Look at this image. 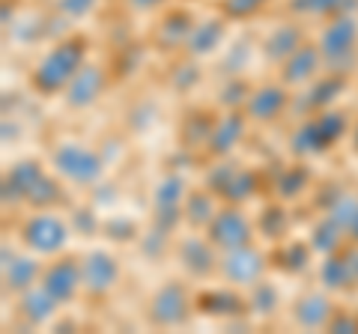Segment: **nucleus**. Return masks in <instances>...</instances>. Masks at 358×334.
Segmentation results:
<instances>
[{
  "label": "nucleus",
  "instance_id": "obj_20",
  "mask_svg": "<svg viewBox=\"0 0 358 334\" xmlns=\"http://www.w3.org/2000/svg\"><path fill=\"white\" fill-rule=\"evenodd\" d=\"M182 191L185 185L179 176H167V180L159 182V188H155V209H159V215H167V212H179V200H182Z\"/></svg>",
  "mask_w": 358,
  "mask_h": 334
},
{
  "label": "nucleus",
  "instance_id": "obj_8",
  "mask_svg": "<svg viewBox=\"0 0 358 334\" xmlns=\"http://www.w3.org/2000/svg\"><path fill=\"white\" fill-rule=\"evenodd\" d=\"M185 317H188V296L179 284H173V281L164 284L159 293L150 298V319L155 326L171 328V326L185 322Z\"/></svg>",
  "mask_w": 358,
  "mask_h": 334
},
{
  "label": "nucleus",
  "instance_id": "obj_15",
  "mask_svg": "<svg viewBox=\"0 0 358 334\" xmlns=\"http://www.w3.org/2000/svg\"><path fill=\"white\" fill-rule=\"evenodd\" d=\"M212 242H203L200 236H192L179 245V260L192 275H206L212 272V266H215V254L209 248Z\"/></svg>",
  "mask_w": 358,
  "mask_h": 334
},
{
  "label": "nucleus",
  "instance_id": "obj_4",
  "mask_svg": "<svg viewBox=\"0 0 358 334\" xmlns=\"http://www.w3.org/2000/svg\"><path fill=\"white\" fill-rule=\"evenodd\" d=\"M209 242L221 251L239 248V245L251 242V221L245 218V212H239L236 206L230 209H218L209 221Z\"/></svg>",
  "mask_w": 358,
  "mask_h": 334
},
{
  "label": "nucleus",
  "instance_id": "obj_18",
  "mask_svg": "<svg viewBox=\"0 0 358 334\" xmlns=\"http://www.w3.org/2000/svg\"><path fill=\"white\" fill-rule=\"evenodd\" d=\"M57 305L60 302L45 286H30V289H24V298H21V310H24L33 322H45L57 310Z\"/></svg>",
  "mask_w": 358,
  "mask_h": 334
},
{
  "label": "nucleus",
  "instance_id": "obj_11",
  "mask_svg": "<svg viewBox=\"0 0 358 334\" xmlns=\"http://www.w3.org/2000/svg\"><path fill=\"white\" fill-rule=\"evenodd\" d=\"M320 63H326L320 45H301L293 57L284 60V81L287 84H305L308 78L317 75Z\"/></svg>",
  "mask_w": 358,
  "mask_h": 334
},
{
  "label": "nucleus",
  "instance_id": "obj_14",
  "mask_svg": "<svg viewBox=\"0 0 358 334\" xmlns=\"http://www.w3.org/2000/svg\"><path fill=\"white\" fill-rule=\"evenodd\" d=\"M293 317L301 328H322L329 326V317H331V302L322 293H305L296 302Z\"/></svg>",
  "mask_w": 358,
  "mask_h": 334
},
{
  "label": "nucleus",
  "instance_id": "obj_26",
  "mask_svg": "<svg viewBox=\"0 0 358 334\" xmlns=\"http://www.w3.org/2000/svg\"><path fill=\"white\" fill-rule=\"evenodd\" d=\"M96 0H57V9L66 15H72V18H81L84 13H90L93 9Z\"/></svg>",
  "mask_w": 358,
  "mask_h": 334
},
{
  "label": "nucleus",
  "instance_id": "obj_22",
  "mask_svg": "<svg viewBox=\"0 0 358 334\" xmlns=\"http://www.w3.org/2000/svg\"><path fill=\"white\" fill-rule=\"evenodd\" d=\"M212 215H215V209H212V197L203 194V191H194L192 200L185 203V218L192 221L194 227H200V224H209Z\"/></svg>",
  "mask_w": 358,
  "mask_h": 334
},
{
  "label": "nucleus",
  "instance_id": "obj_2",
  "mask_svg": "<svg viewBox=\"0 0 358 334\" xmlns=\"http://www.w3.org/2000/svg\"><path fill=\"white\" fill-rule=\"evenodd\" d=\"M54 167L66 180L78 185H90L102 173V159L93 150H84L81 143H63V147L54 150Z\"/></svg>",
  "mask_w": 358,
  "mask_h": 334
},
{
  "label": "nucleus",
  "instance_id": "obj_5",
  "mask_svg": "<svg viewBox=\"0 0 358 334\" xmlns=\"http://www.w3.org/2000/svg\"><path fill=\"white\" fill-rule=\"evenodd\" d=\"M21 236H24L27 248H33L36 254H57L66 239H69V230H66V224L57 218V215H33L24 230H21Z\"/></svg>",
  "mask_w": 358,
  "mask_h": 334
},
{
  "label": "nucleus",
  "instance_id": "obj_1",
  "mask_svg": "<svg viewBox=\"0 0 358 334\" xmlns=\"http://www.w3.org/2000/svg\"><path fill=\"white\" fill-rule=\"evenodd\" d=\"M81 63H84V42L66 39L36 66V72H33V87L42 90L45 96H54L57 90L63 93L66 84H69L75 78V72L81 69Z\"/></svg>",
  "mask_w": 358,
  "mask_h": 334
},
{
  "label": "nucleus",
  "instance_id": "obj_23",
  "mask_svg": "<svg viewBox=\"0 0 358 334\" xmlns=\"http://www.w3.org/2000/svg\"><path fill=\"white\" fill-rule=\"evenodd\" d=\"M346 0H299V9L308 15H341Z\"/></svg>",
  "mask_w": 358,
  "mask_h": 334
},
{
  "label": "nucleus",
  "instance_id": "obj_16",
  "mask_svg": "<svg viewBox=\"0 0 358 334\" xmlns=\"http://www.w3.org/2000/svg\"><path fill=\"white\" fill-rule=\"evenodd\" d=\"M242 131H245V119H242L239 114L221 117L215 126H212V131H209V150L218 152V155H224L227 150H233V147L239 143Z\"/></svg>",
  "mask_w": 358,
  "mask_h": 334
},
{
  "label": "nucleus",
  "instance_id": "obj_19",
  "mask_svg": "<svg viewBox=\"0 0 358 334\" xmlns=\"http://www.w3.org/2000/svg\"><path fill=\"white\" fill-rule=\"evenodd\" d=\"M355 277V269H352V260L350 257H334V254H329V260L322 263L320 269V281L326 284L329 289H341L346 286V281H352Z\"/></svg>",
  "mask_w": 358,
  "mask_h": 334
},
{
  "label": "nucleus",
  "instance_id": "obj_28",
  "mask_svg": "<svg viewBox=\"0 0 358 334\" xmlns=\"http://www.w3.org/2000/svg\"><path fill=\"white\" fill-rule=\"evenodd\" d=\"M350 260H352V269H355V281H358V248L350 254Z\"/></svg>",
  "mask_w": 358,
  "mask_h": 334
},
{
  "label": "nucleus",
  "instance_id": "obj_3",
  "mask_svg": "<svg viewBox=\"0 0 358 334\" xmlns=\"http://www.w3.org/2000/svg\"><path fill=\"white\" fill-rule=\"evenodd\" d=\"M218 269H221V275L227 277L230 284H236V286H254L257 281H263L266 260H263L260 251L251 248V245H239V248L224 251Z\"/></svg>",
  "mask_w": 358,
  "mask_h": 334
},
{
  "label": "nucleus",
  "instance_id": "obj_12",
  "mask_svg": "<svg viewBox=\"0 0 358 334\" xmlns=\"http://www.w3.org/2000/svg\"><path fill=\"white\" fill-rule=\"evenodd\" d=\"M287 108V93L284 87H260L248 96V117L254 122H268L275 119Z\"/></svg>",
  "mask_w": 358,
  "mask_h": 334
},
{
  "label": "nucleus",
  "instance_id": "obj_9",
  "mask_svg": "<svg viewBox=\"0 0 358 334\" xmlns=\"http://www.w3.org/2000/svg\"><path fill=\"white\" fill-rule=\"evenodd\" d=\"M42 286L57 298V302H72L75 293L81 289V260L63 257L57 263H51L48 269L42 272Z\"/></svg>",
  "mask_w": 358,
  "mask_h": 334
},
{
  "label": "nucleus",
  "instance_id": "obj_24",
  "mask_svg": "<svg viewBox=\"0 0 358 334\" xmlns=\"http://www.w3.org/2000/svg\"><path fill=\"white\" fill-rule=\"evenodd\" d=\"M57 197H60V191H57V188H54V182L48 180V176H42V180H39L36 185H33V191L27 194V200H30V203H36L39 209L51 206V203H54V200H57Z\"/></svg>",
  "mask_w": 358,
  "mask_h": 334
},
{
  "label": "nucleus",
  "instance_id": "obj_21",
  "mask_svg": "<svg viewBox=\"0 0 358 334\" xmlns=\"http://www.w3.org/2000/svg\"><path fill=\"white\" fill-rule=\"evenodd\" d=\"M224 36V24L218 18H212V21H203V27H192V33H188V45H192L194 54L200 51H209V48H215L218 45V39Z\"/></svg>",
  "mask_w": 358,
  "mask_h": 334
},
{
  "label": "nucleus",
  "instance_id": "obj_10",
  "mask_svg": "<svg viewBox=\"0 0 358 334\" xmlns=\"http://www.w3.org/2000/svg\"><path fill=\"white\" fill-rule=\"evenodd\" d=\"M102 87H105V72L99 69V66H81L72 81L66 84L63 96L72 108H87L102 96Z\"/></svg>",
  "mask_w": 358,
  "mask_h": 334
},
{
  "label": "nucleus",
  "instance_id": "obj_6",
  "mask_svg": "<svg viewBox=\"0 0 358 334\" xmlns=\"http://www.w3.org/2000/svg\"><path fill=\"white\" fill-rule=\"evenodd\" d=\"M355 39H358V21L343 13L331 15V21L322 27V36H320V51L326 57V63L343 60L355 48Z\"/></svg>",
  "mask_w": 358,
  "mask_h": 334
},
{
  "label": "nucleus",
  "instance_id": "obj_7",
  "mask_svg": "<svg viewBox=\"0 0 358 334\" xmlns=\"http://www.w3.org/2000/svg\"><path fill=\"white\" fill-rule=\"evenodd\" d=\"M120 281V263L108 251H93L81 260V286L90 296H105Z\"/></svg>",
  "mask_w": 358,
  "mask_h": 334
},
{
  "label": "nucleus",
  "instance_id": "obj_17",
  "mask_svg": "<svg viewBox=\"0 0 358 334\" xmlns=\"http://www.w3.org/2000/svg\"><path fill=\"white\" fill-rule=\"evenodd\" d=\"M301 48V30L296 24H281V27H275V33L266 39V54L272 60H287V57H293V54Z\"/></svg>",
  "mask_w": 358,
  "mask_h": 334
},
{
  "label": "nucleus",
  "instance_id": "obj_25",
  "mask_svg": "<svg viewBox=\"0 0 358 334\" xmlns=\"http://www.w3.org/2000/svg\"><path fill=\"white\" fill-rule=\"evenodd\" d=\"M266 0H227L224 3V13L227 15H251L254 9H260Z\"/></svg>",
  "mask_w": 358,
  "mask_h": 334
},
{
  "label": "nucleus",
  "instance_id": "obj_27",
  "mask_svg": "<svg viewBox=\"0 0 358 334\" xmlns=\"http://www.w3.org/2000/svg\"><path fill=\"white\" fill-rule=\"evenodd\" d=\"M129 3L134 6V9H152L159 0H129Z\"/></svg>",
  "mask_w": 358,
  "mask_h": 334
},
{
  "label": "nucleus",
  "instance_id": "obj_13",
  "mask_svg": "<svg viewBox=\"0 0 358 334\" xmlns=\"http://www.w3.org/2000/svg\"><path fill=\"white\" fill-rule=\"evenodd\" d=\"M42 275V266L39 260L33 257H15L3 260V281H6V289H13V293H24V289H30L33 284H36V277Z\"/></svg>",
  "mask_w": 358,
  "mask_h": 334
}]
</instances>
